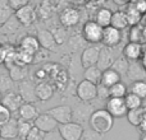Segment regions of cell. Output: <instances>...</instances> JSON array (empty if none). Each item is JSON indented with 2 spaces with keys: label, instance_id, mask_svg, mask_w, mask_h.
I'll return each instance as SVG.
<instances>
[{
  "label": "cell",
  "instance_id": "1",
  "mask_svg": "<svg viewBox=\"0 0 146 140\" xmlns=\"http://www.w3.org/2000/svg\"><path fill=\"white\" fill-rule=\"evenodd\" d=\"M88 124L94 133H96L98 135H105L113 129L114 117L105 108H100L91 112L88 117Z\"/></svg>",
  "mask_w": 146,
  "mask_h": 140
},
{
  "label": "cell",
  "instance_id": "2",
  "mask_svg": "<svg viewBox=\"0 0 146 140\" xmlns=\"http://www.w3.org/2000/svg\"><path fill=\"white\" fill-rule=\"evenodd\" d=\"M104 28L100 27L95 20H87L82 27V37L88 43H100L103 40Z\"/></svg>",
  "mask_w": 146,
  "mask_h": 140
},
{
  "label": "cell",
  "instance_id": "3",
  "mask_svg": "<svg viewBox=\"0 0 146 140\" xmlns=\"http://www.w3.org/2000/svg\"><path fill=\"white\" fill-rule=\"evenodd\" d=\"M59 134L63 140H81L85 134V129L78 122H68L58 126Z\"/></svg>",
  "mask_w": 146,
  "mask_h": 140
},
{
  "label": "cell",
  "instance_id": "4",
  "mask_svg": "<svg viewBox=\"0 0 146 140\" xmlns=\"http://www.w3.org/2000/svg\"><path fill=\"white\" fill-rule=\"evenodd\" d=\"M46 113L50 115L58 122V125H64V124L72 122L73 120V110L68 105H60L51 107L46 111Z\"/></svg>",
  "mask_w": 146,
  "mask_h": 140
},
{
  "label": "cell",
  "instance_id": "5",
  "mask_svg": "<svg viewBox=\"0 0 146 140\" xmlns=\"http://www.w3.org/2000/svg\"><path fill=\"white\" fill-rule=\"evenodd\" d=\"M98 85L87 82V80H81L76 88V94L82 102H91L98 97Z\"/></svg>",
  "mask_w": 146,
  "mask_h": 140
},
{
  "label": "cell",
  "instance_id": "6",
  "mask_svg": "<svg viewBox=\"0 0 146 140\" xmlns=\"http://www.w3.org/2000/svg\"><path fill=\"white\" fill-rule=\"evenodd\" d=\"M105 110L114 118H122L124 116H127V112H128L124 98H109L106 101Z\"/></svg>",
  "mask_w": 146,
  "mask_h": 140
},
{
  "label": "cell",
  "instance_id": "7",
  "mask_svg": "<svg viewBox=\"0 0 146 140\" xmlns=\"http://www.w3.org/2000/svg\"><path fill=\"white\" fill-rule=\"evenodd\" d=\"M33 126H35L36 129H38L40 131H42L44 134H49V133H51L54 129L58 128L59 125L50 115L44 112V113H40V115L37 116V118L33 121Z\"/></svg>",
  "mask_w": 146,
  "mask_h": 140
},
{
  "label": "cell",
  "instance_id": "8",
  "mask_svg": "<svg viewBox=\"0 0 146 140\" xmlns=\"http://www.w3.org/2000/svg\"><path fill=\"white\" fill-rule=\"evenodd\" d=\"M14 17L22 26L28 27L36 20V10L31 4H27L23 8H21L19 10L14 12Z\"/></svg>",
  "mask_w": 146,
  "mask_h": 140
},
{
  "label": "cell",
  "instance_id": "9",
  "mask_svg": "<svg viewBox=\"0 0 146 140\" xmlns=\"http://www.w3.org/2000/svg\"><path fill=\"white\" fill-rule=\"evenodd\" d=\"M99 55H100V47L98 46H90L86 47L81 54V64L85 69L95 66L98 64Z\"/></svg>",
  "mask_w": 146,
  "mask_h": 140
},
{
  "label": "cell",
  "instance_id": "10",
  "mask_svg": "<svg viewBox=\"0 0 146 140\" xmlns=\"http://www.w3.org/2000/svg\"><path fill=\"white\" fill-rule=\"evenodd\" d=\"M122 41V32L115 28H113L111 26L104 28L103 31V40H101V43H103L105 47H114V46L119 45Z\"/></svg>",
  "mask_w": 146,
  "mask_h": 140
},
{
  "label": "cell",
  "instance_id": "11",
  "mask_svg": "<svg viewBox=\"0 0 146 140\" xmlns=\"http://www.w3.org/2000/svg\"><path fill=\"white\" fill-rule=\"evenodd\" d=\"M23 99L19 96V93L17 92H7L5 94H3V99H1V105L4 107H7L10 112H18V110L21 108V106L23 105Z\"/></svg>",
  "mask_w": 146,
  "mask_h": 140
},
{
  "label": "cell",
  "instance_id": "12",
  "mask_svg": "<svg viewBox=\"0 0 146 140\" xmlns=\"http://www.w3.org/2000/svg\"><path fill=\"white\" fill-rule=\"evenodd\" d=\"M81 19L80 10L76 8H66L59 15V20L64 27H74Z\"/></svg>",
  "mask_w": 146,
  "mask_h": 140
},
{
  "label": "cell",
  "instance_id": "13",
  "mask_svg": "<svg viewBox=\"0 0 146 140\" xmlns=\"http://www.w3.org/2000/svg\"><path fill=\"white\" fill-rule=\"evenodd\" d=\"M114 61H115V59H114V54H113V51H111V48L105 47V46L101 47L100 48V55H99V60H98L96 66L104 71V70L111 69Z\"/></svg>",
  "mask_w": 146,
  "mask_h": 140
},
{
  "label": "cell",
  "instance_id": "14",
  "mask_svg": "<svg viewBox=\"0 0 146 140\" xmlns=\"http://www.w3.org/2000/svg\"><path fill=\"white\" fill-rule=\"evenodd\" d=\"M15 138H18V120L12 117L0 128V139L13 140Z\"/></svg>",
  "mask_w": 146,
  "mask_h": 140
},
{
  "label": "cell",
  "instance_id": "15",
  "mask_svg": "<svg viewBox=\"0 0 146 140\" xmlns=\"http://www.w3.org/2000/svg\"><path fill=\"white\" fill-rule=\"evenodd\" d=\"M38 115H40L38 110L33 103H23L21 106V108L18 110V116H19L18 118L28 121V122H33L37 118Z\"/></svg>",
  "mask_w": 146,
  "mask_h": 140
},
{
  "label": "cell",
  "instance_id": "16",
  "mask_svg": "<svg viewBox=\"0 0 146 140\" xmlns=\"http://www.w3.org/2000/svg\"><path fill=\"white\" fill-rule=\"evenodd\" d=\"M35 96H36V99H40V101H42V102H46V101L51 99L54 96L53 85L46 82L38 83L35 87Z\"/></svg>",
  "mask_w": 146,
  "mask_h": 140
},
{
  "label": "cell",
  "instance_id": "17",
  "mask_svg": "<svg viewBox=\"0 0 146 140\" xmlns=\"http://www.w3.org/2000/svg\"><path fill=\"white\" fill-rule=\"evenodd\" d=\"M122 51H123V58H126L127 60L131 61H137L142 56V52H144L142 46L140 43H135V42H128Z\"/></svg>",
  "mask_w": 146,
  "mask_h": 140
},
{
  "label": "cell",
  "instance_id": "18",
  "mask_svg": "<svg viewBox=\"0 0 146 140\" xmlns=\"http://www.w3.org/2000/svg\"><path fill=\"white\" fill-rule=\"evenodd\" d=\"M19 48L35 56L36 54L40 51V43H38L37 38H36L35 36H25V37L21 40Z\"/></svg>",
  "mask_w": 146,
  "mask_h": 140
},
{
  "label": "cell",
  "instance_id": "19",
  "mask_svg": "<svg viewBox=\"0 0 146 140\" xmlns=\"http://www.w3.org/2000/svg\"><path fill=\"white\" fill-rule=\"evenodd\" d=\"M36 38H37L38 43H40V47L45 48V50H51V48L55 46V43H56L53 32H50V31H48V29L38 31Z\"/></svg>",
  "mask_w": 146,
  "mask_h": 140
},
{
  "label": "cell",
  "instance_id": "20",
  "mask_svg": "<svg viewBox=\"0 0 146 140\" xmlns=\"http://www.w3.org/2000/svg\"><path fill=\"white\" fill-rule=\"evenodd\" d=\"M18 93L22 97L25 103H33V101L36 99L35 87H32L31 83L27 82V80H23V82L19 83V92Z\"/></svg>",
  "mask_w": 146,
  "mask_h": 140
},
{
  "label": "cell",
  "instance_id": "21",
  "mask_svg": "<svg viewBox=\"0 0 146 140\" xmlns=\"http://www.w3.org/2000/svg\"><path fill=\"white\" fill-rule=\"evenodd\" d=\"M111 17H113V12L108 8H99L95 13V22L98 23L100 27L106 28L110 26L111 23Z\"/></svg>",
  "mask_w": 146,
  "mask_h": 140
},
{
  "label": "cell",
  "instance_id": "22",
  "mask_svg": "<svg viewBox=\"0 0 146 140\" xmlns=\"http://www.w3.org/2000/svg\"><path fill=\"white\" fill-rule=\"evenodd\" d=\"M121 79H122V77L115 71V70L114 69H108V70H104L103 71L100 84L110 88V87H113L114 84H117V83L121 82Z\"/></svg>",
  "mask_w": 146,
  "mask_h": 140
},
{
  "label": "cell",
  "instance_id": "23",
  "mask_svg": "<svg viewBox=\"0 0 146 140\" xmlns=\"http://www.w3.org/2000/svg\"><path fill=\"white\" fill-rule=\"evenodd\" d=\"M110 26L113 28L118 31H122L124 28L128 27V19H127V15L123 10H118V12H114L113 13V17H111V23Z\"/></svg>",
  "mask_w": 146,
  "mask_h": 140
},
{
  "label": "cell",
  "instance_id": "24",
  "mask_svg": "<svg viewBox=\"0 0 146 140\" xmlns=\"http://www.w3.org/2000/svg\"><path fill=\"white\" fill-rule=\"evenodd\" d=\"M101 75H103V70H100L95 65V66L85 69L83 79L92 83V84H95V85H98V84H100V82H101Z\"/></svg>",
  "mask_w": 146,
  "mask_h": 140
},
{
  "label": "cell",
  "instance_id": "25",
  "mask_svg": "<svg viewBox=\"0 0 146 140\" xmlns=\"http://www.w3.org/2000/svg\"><path fill=\"white\" fill-rule=\"evenodd\" d=\"M14 15V10L10 8L8 0H0V27L5 26Z\"/></svg>",
  "mask_w": 146,
  "mask_h": 140
},
{
  "label": "cell",
  "instance_id": "26",
  "mask_svg": "<svg viewBox=\"0 0 146 140\" xmlns=\"http://www.w3.org/2000/svg\"><path fill=\"white\" fill-rule=\"evenodd\" d=\"M124 13H126L127 19H128V24L131 26V27H135V26L140 24V20H141V18H142V14L135 8V5L132 4V3L128 4V7H127V9L124 10Z\"/></svg>",
  "mask_w": 146,
  "mask_h": 140
},
{
  "label": "cell",
  "instance_id": "27",
  "mask_svg": "<svg viewBox=\"0 0 146 140\" xmlns=\"http://www.w3.org/2000/svg\"><path fill=\"white\" fill-rule=\"evenodd\" d=\"M146 113V108L145 107H140L137 108V110H131L127 112V120H128V122L131 124L132 126H136V128H139V125L141 124L142 118H144Z\"/></svg>",
  "mask_w": 146,
  "mask_h": 140
},
{
  "label": "cell",
  "instance_id": "28",
  "mask_svg": "<svg viewBox=\"0 0 146 140\" xmlns=\"http://www.w3.org/2000/svg\"><path fill=\"white\" fill-rule=\"evenodd\" d=\"M26 75H27L26 66L14 64L12 68H9V78L12 79V82H23Z\"/></svg>",
  "mask_w": 146,
  "mask_h": 140
},
{
  "label": "cell",
  "instance_id": "29",
  "mask_svg": "<svg viewBox=\"0 0 146 140\" xmlns=\"http://www.w3.org/2000/svg\"><path fill=\"white\" fill-rule=\"evenodd\" d=\"M142 101L140 97H137L136 94H133V93L128 92L127 93V96L124 97V102H126V106H127V110L131 111V110H137V108L142 107Z\"/></svg>",
  "mask_w": 146,
  "mask_h": 140
},
{
  "label": "cell",
  "instance_id": "30",
  "mask_svg": "<svg viewBox=\"0 0 146 140\" xmlns=\"http://www.w3.org/2000/svg\"><path fill=\"white\" fill-rule=\"evenodd\" d=\"M109 93H110V98H124L128 93V89L124 83L119 82L109 88Z\"/></svg>",
  "mask_w": 146,
  "mask_h": 140
},
{
  "label": "cell",
  "instance_id": "31",
  "mask_svg": "<svg viewBox=\"0 0 146 140\" xmlns=\"http://www.w3.org/2000/svg\"><path fill=\"white\" fill-rule=\"evenodd\" d=\"M128 92L136 94L141 99H145L146 98V82L145 80H136V82H133L131 84V88H129Z\"/></svg>",
  "mask_w": 146,
  "mask_h": 140
},
{
  "label": "cell",
  "instance_id": "32",
  "mask_svg": "<svg viewBox=\"0 0 146 140\" xmlns=\"http://www.w3.org/2000/svg\"><path fill=\"white\" fill-rule=\"evenodd\" d=\"M17 120H18V138L26 140L27 135L33 128V122H28V121L21 120V118H17Z\"/></svg>",
  "mask_w": 146,
  "mask_h": 140
},
{
  "label": "cell",
  "instance_id": "33",
  "mask_svg": "<svg viewBox=\"0 0 146 140\" xmlns=\"http://www.w3.org/2000/svg\"><path fill=\"white\" fill-rule=\"evenodd\" d=\"M111 69H114L117 73H118L119 75H123V74H128V69H129V63L128 60H127L126 58H118L115 61H114L113 66H111Z\"/></svg>",
  "mask_w": 146,
  "mask_h": 140
},
{
  "label": "cell",
  "instance_id": "34",
  "mask_svg": "<svg viewBox=\"0 0 146 140\" xmlns=\"http://www.w3.org/2000/svg\"><path fill=\"white\" fill-rule=\"evenodd\" d=\"M129 42H135V43H140L144 42V37H145V31H142L140 28V26H135V27H131V31H129Z\"/></svg>",
  "mask_w": 146,
  "mask_h": 140
},
{
  "label": "cell",
  "instance_id": "35",
  "mask_svg": "<svg viewBox=\"0 0 146 140\" xmlns=\"http://www.w3.org/2000/svg\"><path fill=\"white\" fill-rule=\"evenodd\" d=\"M10 118H12V112L0 103V128H1L4 124H7Z\"/></svg>",
  "mask_w": 146,
  "mask_h": 140
},
{
  "label": "cell",
  "instance_id": "36",
  "mask_svg": "<svg viewBox=\"0 0 146 140\" xmlns=\"http://www.w3.org/2000/svg\"><path fill=\"white\" fill-rule=\"evenodd\" d=\"M46 134H44L42 131H40L38 129H36L35 126L32 128V130L30 131V134L27 135L26 140H44Z\"/></svg>",
  "mask_w": 146,
  "mask_h": 140
},
{
  "label": "cell",
  "instance_id": "37",
  "mask_svg": "<svg viewBox=\"0 0 146 140\" xmlns=\"http://www.w3.org/2000/svg\"><path fill=\"white\" fill-rule=\"evenodd\" d=\"M98 98L100 99H106L108 101L110 98V93H109V88L105 87L103 84H98Z\"/></svg>",
  "mask_w": 146,
  "mask_h": 140
},
{
  "label": "cell",
  "instance_id": "38",
  "mask_svg": "<svg viewBox=\"0 0 146 140\" xmlns=\"http://www.w3.org/2000/svg\"><path fill=\"white\" fill-rule=\"evenodd\" d=\"M9 1V5L10 8H12L14 12H17V10H19L21 8H23L25 5L30 4L28 3V0H8Z\"/></svg>",
  "mask_w": 146,
  "mask_h": 140
},
{
  "label": "cell",
  "instance_id": "39",
  "mask_svg": "<svg viewBox=\"0 0 146 140\" xmlns=\"http://www.w3.org/2000/svg\"><path fill=\"white\" fill-rule=\"evenodd\" d=\"M132 4L135 5V8H136L137 10H139L140 13H141L142 15L146 13V0H140V1H135L132 3Z\"/></svg>",
  "mask_w": 146,
  "mask_h": 140
},
{
  "label": "cell",
  "instance_id": "40",
  "mask_svg": "<svg viewBox=\"0 0 146 140\" xmlns=\"http://www.w3.org/2000/svg\"><path fill=\"white\" fill-rule=\"evenodd\" d=\"M46 75H48V73H46V70L42 68V69H38L37 71H36L35 77L37 78V79H41V80H42L44 78H46Z\"/></svg>",
  "mask_w": 146,
  "mask_h": 140
},
{
  "label": "cell",
  "instance_id": "41",
  "mask_svg": "<svg viewBox=\"0 0 146 140\" xmlns=\"http://www.w3.org/2000/svg\"><path fill=\"white\" fill-rule=\"evenodd\" d=\"M139 130L141 131L142 134H146V113H145L144 118H142L141 124H140V125H139Z\"/></svg>",
  "mask_w": 146,
  "mask_h": 140
},
{
  "label": "cell",
  "instance_id": "42",
  "mask_svg": "<svg viewBox=\"0 0 146 140\" xmlns=\"http://www.w3.org/2000/svg\"><path fill=\"white\" fill-rule=\"evenodd\" d=\"M140 140H146V134H141V136H140Z\"/></svg>",
  "mask_w": 146,
  "mask_h": 140
},
{
  "label": "cell",
  "instance_id": "43",
  "mask_svg": "<svg viewBox=\"0 0 146 140\" xmlns=\"http://www.w3.org/2000/svg\"><path fill=\"white\" fill-rule=\"evenodd\" d=\"M1 99H3V93L0 92V103H1Z\"/></svg>",
  "mask_w": 146,
  "mask_h": 140
}]
</instances>
